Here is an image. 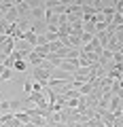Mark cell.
<instances>
[{"instance_id": "5", "label": "cell", "mask_w": 123, "mask_h": 127, "mask_svg": "<svg viewBox=\"0 0 123 127\" xmlns=\"http://www.w3.org/2000/svg\"><path fill=\"white\" fill-rule=\"evenodd\" d=\"M11 70H13V72H26V70H28V62H26V59H21V62H15Z\"/></svg>"}, {"instance_id": "2", "label": "cell", "mask_w": 123, "mask_h": 127, "mask_svg": "<svg viewBox=\"0 0 123 127\" xmlns=\"http://www.w3.org/2000/svg\"><path fill=\"white\" fill-rule=\"evenodd\" d=\"M57 68L64 70V72H68V74H74L79 68H81V66H79V59H62Z\"/></svg>"}, {"instance_id": "3", "label": "cell", "mask_w": 123, "mask_h": 127, "mask_svg": "<svg viewBox=\"0 0 123 127\" xmlns=\"http://www.w3.org/2000/svg\"><path fill=\"white\" fill-rule=\"evenodd\" d=\"M15 51L23 53V55H26V59H28V55H30V53L34 51V47H30L28 42H23V40H17V42H15Z\"/></svg>"}, {"instance_id": "4", "label": "cell", "mask_w": 123, "mask_h": 127, "mask_svg": "<svg viewBox=\"0 0 123 127\" xmlns=\"http://www.w3.org/2000/svg\"><path fill=\"white\" fill-rule=\"evenodd\" d=\"M28 62L32 64V68H34V66H41V62H42V57H41V55L36 53V51H32V53L28 55Z\"/></svg>"}, {"instance_id": "1", "label": "cell", "mask_w": 123, "mask_h": 127, "mask_svg": "<svg viewBox=\"0 0 123 127\" xmlns=\"http://www.w3.org/2000/svg\"><path fill=\"white\" fill-rule=\"evenodd\" d=\"M49 78H51V72H49V70L41 68V66H34V68H32V81L41 83V85H42V89L47 87V83H49Z\"/></svg>"}, {"instance_id": "7", "label": "cell", "mask_w": 123, "mask_h": 127, "mask_svg": "<svg viewBox=\"0 0 123 127\" xmlns=\"http://www.w3.org/2000/svg\"><path fill=\"white\" fill-rule=\"evenodd\" d=\"M32 87H34V81H32V78H26V81H23V91H26V95L32 93Z\"/></svg>"}, {"instance_id": "8", "label": "cell", "mask_w": 123, "mask_h": 127, "mask_svg": "<svg viewBox=\"0 0 123 127\" xmlns=\"http://www.w3.org/2000/svg\"><path fill=\"white\" fill-rule=\"evenodd\" d=\"M2 68H4V64H0V74H2Z\"/></svg>"}, {"instance_id": "6", "label": "cell", "mask_w": 123, "mask_h": 127, "mask_svg": "<svg viewBox=\"0 0 123 127\" xmlns=\"http://www.w3.org/2000/svg\"><path fill=\"white\" fill-rule=\"evenodd\" d=\"M11 78H13V70L11 68H2V74H0V81H11Z\"/></svg>"}]
</instances>
